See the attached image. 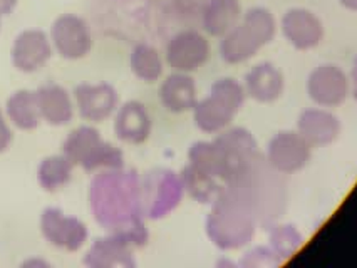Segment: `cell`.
<instances>
[{"mask_svg":"<svg viewBox=\"0 0 357 268\" xmlns=\"http://www.w3.org/2000/svg\"><path fill=\"white\" fill-rule=\"evenodd\" d=\"M89 206L96 223L119 235L135 249L148 243L141 205V178L136 170H101L91 181Z\"/></svg>","mask_w":357,"mask_h":268,"instance_id":"1","label":"cell"},{"mask_svg":"<svg viewBox=\"0 0 357 268\" xmlns=\"http://www.w3.org/2000/svg\"><path fill=\"white\" fill-rule=\"evenodd\" d=\"M225 188L243 201L259 223L265 226L275 223L285 212L287 191L284 180L260 152L228 181Z\"/></svg>","mask_w":357,"mask_h":268,"instance_id":"2","label":"cell"},{"mask_svg":"<svg viewBox=\"0 0 357 268\" xmlns=\"http://www.w3.org/2000/svg\"><path fill=\"white\" fill-rule=\"evenodd\" d=\"M259 220L243 201L225 188L206 216V235L215 246L223 251H235L250 245Z\"/></svg>","mask_w":357,"mask_h":268,"instance_id":"3","label":"cell"},{"mask_svg":"<svg viewBox=\"0 0 357 268\" xmlns=\"http://www.w3.org/2000/svg\"><path fill=\"white\" fill-rule=\"evenodd\" d=\"M243 84L231 77L215 81L211 84L210 94L198 99L193 109V121L202 133L218 134L230 127L236 114L245 104Z\"/></svg>","mask_w":357,"mask_h":268,"instance_id":"4","label":"cell"},{"mask_svg":"<svg viewBox=\"0 0 357 268\" xmlns=\"http://www.w3.org/2000/svg\"><path fill=\"white\" fill-rule=\"evenodd\" d=\"M62 155L68 156L74 166H81L84 171L124 168L123 151L105 141L101 133L93 126H79L70 131L62 143Z\"/></svg>","mask_w":357,"mask_h":268,"instance_id":"5","label":"cell"},{"mask_svg":"<svg viewBox=\"0 0 357 268\" xmlns=\"http://www.w3.org/2000/svg\"><path fill=\"white\" fill-rule=\"evenodd\" d=\"M185 195L180 175L168 168H155L141 178V205L144 218L161 220L178 208Z\"/></svg>","mask_w":357,"mask_h":268,"instance_id":"6","label":"cell"},{"mask_svg":"<svg viewBox=\"0 0 357 268\" xmlns=\"http://www.w3.org/2000/svg\"><path fill=\"white\" fill-rule=\"evenodd\" d=\"M312 158V146L298 131H280L267 144L265 159L280 175L304 170Z\"/></svg>","mask_w":357,"mask_h":268,"instance_id":"7","label":"cell"},{"mask_svg":"<svg viewBox=\"0 0 357 268\" xmlns=\"http://www.w3.org/2000/svg\"><path fill=\"white\" fill-rule=\"evenodd\" d=\"M211 47L202 32L181 31L174 34L166 45V63L176 72L192 74L210 61Z\"/></svg>","mask_w":357,"mask_h":268,"instance_id":"8","label":"cell"},{"mask_svg":"<svg viewBox=\"0 0 357 268\" xmlns=\"http://www.w3.org/2000/svg\"><path fill=\"white\" fill-rule=\"evenodd\" d=\"M51 40L57 54L68 61L82 59L93 49L89 24L74 14H64L54 20Z\"/></svg>","mask_w":357,"mask_h":268,"instance_id":"9","label":"cell"},{"mask_svg":"<svg viewBox=\"0 0 357 268\" xmlns=\"http://www.w3.org/2000/svg\"><path fill=\"white\" fill-rule=\"evenodd\" d=\"M40 232L52 246L66 251H79L89 237L84 221L52 206L45 208L40 214Z\"/></svg>","mask_w":357,"mask_h":268,"instance_id":"10","label":"cell"},{"mask_svg":"<svg viewBox=\"0 0 357 268\" xmlns=\"http://www.w3.org/2000/svg\"><path fill=\"white\" fill-rule=\"evenodd\" d=\"M307 94L319 107L340 106L351 94V81L339 65L322 64L307 77Z\"/></svg>","mask_w":357,"mask_h":268,"instance_id":"11","label":"cell"},{"mask_svg":"<svg viewBox=\"0 0 357 268\" xmlns=\"http://www.w3.org/2000/svg\"><path fill=\"white\" fill-rule=\"evenodd\" d=\"M225 166V187L248 161L259 155L255 138L245 127H227L213 139Z\"/></svg>","mask_w":357,"mask_h":268,"instance_id":"12","label":"cell"},{"mask_svg":"<svg viewBox=\"0 0 357 268\" xmlns=\"http://www.w3.org/2000/svg\"><path fill=\"white\" fill-rule=\"evenodd\" d=\"M74 99H76L79 116L94 125L105 123L119 107L118 90L107 82L79 84L74 89Z\"/></svg>","mask_w":357,"mask_h":268,"instance_id":"13","label":"cell"},{"mask_svg":"<svg viewBox=\"0 0 357 268\" xmlns=\"http://www.w3.org/2000/svg\"><path fill=\"white\" fill-rule=\"evenodd\" d=\"M280 31L285 40L297 51L315 49L324 39L322 20L302 7H294L284 14L280 20Z\"/></svg>","mask_w":357,"mask_h":268,"instance_id":"14","label":"cell"},{"mask_svg":"<svg viewBox=\"0 0 357 268\" xmlns=\"http://www.w3.org/2000/svg\"><path fill=\"white\" fill-rule=\"evenodd\" d=\"M52 45L51 40L43 31L31 29L24 31L15 37L14 45H12V64L20 72L32 74L44 68L45 63L51 59Z\"/></svg>","mask_w":357,"mask_h":268,"instance_id":"15","label":"cell"},{"mask_svg":"<svg viewBox=\"0 0 357 268\" xmlns=\"http://www.w3.org/2000/svg\"><path fill=\"white\" fill-rule=\"evenodd\" d=\"M135 246L119 235L109 233L96 238L87 250L84 265L89 268H132L136 260L132 257Z\"/></svg>","mask_w":357,"mask_h":268,"instance_id":"16","label":"cell"},{"mask_svg":"<svg viewBox=\"0 0 357 268\" xmlns=\"http://www.w3.org/2000/svg\"><path fill=\"white\" fill-rule=\"evenodd\" d=\"M243 88L247 97L252 101L259 104H272L284 94V74L275 64L260 63L245 74Z\"/></svg>","mask_w":357,"mask_h":268,"instance_id":"17","label":"cell"},{"mask_svg":"<svg viewBox=\"0 0 357 268\" xmlns=\"http://www.w3.org/2000/svg\"><path fill=\"white\" fill-rule=\"evenodd\" d=\"M220 57L227 64H243L255 57L261 47H265V40L247 22L240 20L230 32L220 37Z\"/></svg>","mask_w":357,"mask_h":268,"instance_id":"18","label":"cell"},{"mask_svg":"<svg viewBox=\"0 0 357 268\" xmlns=\"http://www.w3.org/2000/svg\"><path fill=\"white\" fill-rule=\"evenodd\" d=\"M151 116L139 101H128L118 107L114 118V133L126 144H143L151 134Z\"/></svg>","mask_w":357,"mask_h":268,"instance_id":"19","label":"cell"},{"mask_svg":"<svg viewBox=\"0 0 357 268\" xmlns=\"http://www.w3.org/2000/svg\"><path fill=\"white\" fill-rule=\"evenodd\" d=\"M297 131L310 146H327L334 143L340 134L337 116L322 107L302 111L297 119Z\"/></svg>","mask_w":357,"mask_h":268,"instance_id":"20","label":"cell"},{"mask_svg":"<svg viewBox=\"0 0 357 268\" xmlns=\"http://www.w3.org/2000/svg\"><path fill=\"white\" fill-rule=\"evenodd\" d=\"M160 101L168 113L183 114L193 111L198 102L197 82L190 74H169L160 86Z\"/></svg>","mask_w":357,"mask_h":268,"instance_id":"21","label":"cell"},{"mask_svg":"<svg viewBox=\"0 0 357 268\" xmlns=\"http://www.w3.org/2000/svg\"><path fill=\"white\" fill-rule=\"evenodd\" d=\"M40 118L49 126H66L74 118V104L62 86L47 84L36 90Z\"/></svg>","mask_w":357,"mask_h":268,"instance_id":"22","label":"cell"},{"mask_svg":"<svg viewBox=\"0 0 357 268\" xmlns=\"http://www.w3.org/2000/svg\"><path fill=\"white\" fill-rule=\"evenodd\" d=\"M238 0H208L202 14L203 31L211 37H223L242 20Z\"/></svg>","mask_w":357,"mask_h":268,"instance_id":"23","label":"cell"},{"mask_svg":"<svg viewBox=\"0 0 357 268\" xmlns=\"http://www.w3.org/2000/svg\"><path fill=\"white\" fill-rule=\"evenodd\" d=\"M180 178L181 183H183L185 193H188L195 201L202 205H211L225 189L223 181L208 175V173L198 170L190 163L183 168Z\"/></svg>","mask_w":357,"mask_h":268,"instance_id":"24","label":"cell"},{"mask_svg":"<svg viewBox=\"0 0 357 268\" xmlns=\"http://www.w3.org/2000/svg\"><path fill=\"white\" fill-rule=\"evenodd\" d=\"M7 116L15 127L22 131H34L40 123V111L36 90L20 89L7 101Z\"/></svg>","mask_w":357,"mask_h":268,"instance_id":"25","label":"cell"},{"mask_svg":"<svg viewBox=\"0 0 357 268\" xmlns=\"http://www.w3.org/2000/svg\"><path fill=\"white\" fill-rule=\"evenodd\" d=\"M74 164L64 155L47 156L37 168V183L47 193L59 191L73 178Z\"/></svg>","mask_w":357,"mask_h":268,"instance_id":"26","label":"cell"},{"mask_svg":"<svg viewBox=\"0 0 357 268\" xmlns=\"http://www.w3.org/2000/svg\"><path fill=\"white\" fill-rule=\"evenodd\" d=\"M130 65L132 74L143 82H148V84L156 82L163 76L165 71L163 59H161L158 49L144 42L135 45V49L131 51Z\"/></svg>","mask_w":357,"mask_h":268,"instance_id":"27","label":"cell"},{"mask_svg":"<svg viewBox=\"0 0 357 268\" xmlns=\"http://www.w3.org/2000/svg\"><path fill=\"white\" fill-rule=\"evenodd\" d=\"M267 233L268 246L282 260V263L292 258L304 245V235L298 232L296 225H279L275 221L267 226Z\"/></svg>","mask_w":357,"mask_h":268,"instance_id":"28","label":"cell"},{"mask_svg":"<svg viewBox=\"0 0 357 268\" xmlns=\"http://www.w3.org/2000/svg\"><path fill=\"white\" fill-rule=\"evenodd\" d=\"M190 164L225 183V166L215 141H197L188 150Z\"/></svg>","mask_w":357,"mask_h":268,"instance_id":"29","label":"cell"},{"mask_svg":"<svg viewBox=\"0 0 357 268\" xmlns=\"http://www.w3.org/2000/svg\"><path fill=\"white\" fill-rule=\"evenodd\" d=\"M282 260L273 253L271 246H255V249L248 250L240 260L238 267L243 268H271L280 265Z\"/></svg>","mask_w":357,"mask_h":268,"instance_id":"30","label":"cell"},{"mask_svg":"<svg viewBox=\"0 0 357 268\" xmlns=\"http://www.w3.org/2000/svg\"><path fill=\"white\" fill-rule=\"evenodd\" d=\"M12 143V131L9 125H7L6 118H3L2 111H0V152L7 151V148Z\"/></svg>","mask_w":357,"mask_h":268,"instance_id":"31","label":"cell"},{"mask_svg":"<svg viewBox=\"0 0 357 268\" xmlns=\"http://www.w3.org/2000/svg\"><path fill=\"white\" fill-rule=\"evenodd\" d=\"M351 93L354 99L357 101V57L354 59V64H352V71H351Z\"/></svg>","mask_w":357,"mask_h":268,"instance_id":"32","label":"cell"},{"mask_svg":"<svg viewBox=\"0 0 357 268\" xmlns=\"http://www.w3.org/2000/svg\"><path fill=\"white\" fill-rule=\"evenodd\" d=\"M15 6H17V0H0V15L10 14Z\"/></svg>","mask_w":357,"mask_h":268,"instance_id":"33","label":"cell"},{"mask_svg":"<svg viewBox=\"0 0 357 268\" xmlns=\"http://www.w3.org/2000/svg\"><path fill=\"white\" fill-rule=\"evenodd\" d=\"M339 3L344 7V9L357 12V0H339Z\"/></svg>","mask_w":357,"mask_h":268,"instance_id":"34","label":"cell"},{"mask_svg":"<svg viewBox=\"0 0 357 268\" xmlns=\"http://www.w3.org/2000/svg\"><path fill=\"white\" fill-rule=\"evenodd\" d=\"M0 17H2V15H0ZM0 26H2V22H0Z\"/></svg>","mask_w":357,"mask_h":268,"instance_id":"35","label":"cell"}]
</instances>
